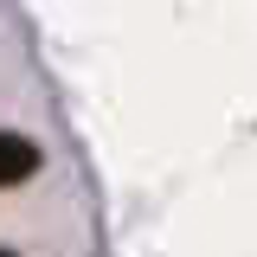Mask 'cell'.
Wrapping results in <instances>:
<instances>
[{"label":"cell","instance_id":"6da1fadb","mask_svg":"<svg viewBox=\"0 0 257 257\" xmlns=\"http://www.w3.org/2000/svg\"><path fill=\"white\" fill-rule=\"evenodd\" d=\"M39 161H45V148H39L32 135L0 128V187H20V180H32V174H39Z\"/></svg>","mask_w":257,"mask_h":257},{"label":"cell","instance_id":"7a4b0ae2","mask_svg":"<svg viewBox=\"0 0 257 257\" xmlns=\"http://www.w3.org/2000/svg\"><path fill=\"white\" fill-rule=\"evenodd\" d=\"M0 257H13V251H0Z\"/></svg>","mask_w":257,"mask_h":257}]
</instances>
